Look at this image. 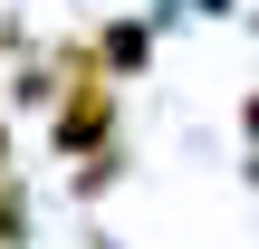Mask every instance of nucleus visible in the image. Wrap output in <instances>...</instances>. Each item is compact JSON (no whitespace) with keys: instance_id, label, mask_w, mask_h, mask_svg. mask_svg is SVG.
I'll list each match as a JSON object with an SVG mask.
<instances>
[{"instance_id":"f03ea898","label":"nucleus","mask_w":259,"mask_h":249,"mask_svg":"<svg viewBox=\"0 0 259 249\" xmlns=\"http://www.w3.org/2000/svg\"><path fill=\"white\" fill-rule=\"evenodd\" d=\"M96 58H106V77H135V67L154 58V29H144V19H115V29L96 38Z\"/></svg>"},{"instance_id":"7ed1b4c3","label":"nucleus","mask_w":259,"mask_h":249,"mask_svg":"<svg viewBox=\"0 0 259 249\" xmlns=\"http://www.w3.org/2000/svg\"><path fill=\"white\" fill-rule=\"evenodd\" d=\"M240 134H250V154H259V96H250V106H240Z\"/></svg>"},{"instance_id":"20e7f679","label":"nucleus","mask_w":259,"mask_h":249,"mask_svg":"<svg viewBox=\"0 0 259 249\" xmlns=\"http://www.w3.org/2000/svg\"><path fill=\"white\" fill-rule=\"evenodd\" d=\"M0 163H10V134H0Z\"/></svg>"},{"instance_id":"f257e3e1","label":"nucleus","mask_w":259,"mask_h":249,"mask_svg":"<svg viewBox=\"0 0 259 249\" xmlns=\"http://www.w3.org/2000/svg\"><path fill=\"white\" fill-rule=\"evenodd\" d=\"M115 115H125V96H115V77H77V86H58V115H48V134H58V154H106L115 144Z\"/></svg>"}]
</instances>
